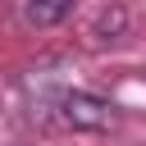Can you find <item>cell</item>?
Returning a JSON list of instances; mask_svg holds the SVG:
<instances>
[{
    "mask_svg": "<svg viewBox=\"0 0 146 146\" xmlns=\"http://www.w3.org/2000/svg\"><path fill=\"white\" fill-rule=\"evenodd\" d=\"M55 110H59V123L78 128V132H105L114 123V105L96 91H59Z\"/></svg>",
    "mask_w": 146,
    "mask_h": 146,
    "instance_id": "1",
    "label": "cell"
},
{
    "mask_svg": "<svg viewBox=\"0 0 146 146\" xmlns=\"http://www.w3.org/2000/svg\"><path fill=\"white\" fill-rule=\"evenodd\" d=\"M123 23H128V14H123V9H105V14L96 18V36H105V32H110V41H114V36L123 32Z\"/></svg>",
    "mask_w": 146,
    "mask_h": 146,
    "instance_id": "3",
    "label": "cell"
},
{
    "mask_svg": "<svg viewBox=\"0 0 146 146\" xmlns=\"http://www.w3.org/2000/svg\"><path fill=\"white\" fill-rule=\"evenodd\" d=\"M73 5L78 0H27L23 5V23L27 27H55V23H64L73 14Z\"/></svg>",
    "mask_w": 146,
    "mask_h": 146,
    "instance_id": "2",
    "label": "cell"
}]
</instances>
